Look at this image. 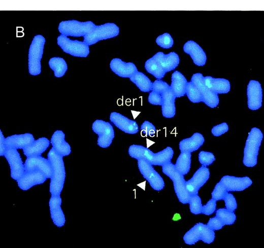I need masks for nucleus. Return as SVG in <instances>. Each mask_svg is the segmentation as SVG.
Masks as SVG:
<instances>
[{
    "mask_svg": "<svg viewBox=\"0 0 264 248\" xmlns=\"http://www.w3.org/2000/svg\"><path fill=\"white\" fill-rule=\"evenodd\" d=\"M48 159L52 168L50 178L49 192L51 196L60 195L64 187L65 171L63 157L59 155L52 148L48 153Z\"/></svg>",
    "mask_w": 264,
    "mask_h": 248,
    "instance_id": "1",
    "label": "nucleus"
},
{
    "mask_svg": "<svg viewBox=\"0 0 264 248\" xmlns=\"http://www.w3.org/2000/svg\"><path fill=\"white\" fill-rule=\"evenodd\" d=\"M263 138L261 131L256 127L249 132L243 151V163L247 167H255L257 164L258 156Z\"/></svg>",
    "mask_w": 264,
    "mask_h": 248,
    "instance_id": "2",
    "label": "nucleus"
},
{
    "mask_svg": "<svg viewBox=\"0 0 264 248\" xmlns=\"http://www.w3.org/2000/svg\"><path fill=\"white\" fill-rule=\"evenodd\" d=\"M46 39L41 35L35 36L29 45L28 53V71L30 75L37 76L42 71L43 57Z\"/></svg>",
    "mask_w": 264,
    "mask_h": 248,
    "instance_id": "3",
    "label": "nucleus"
},
{
    "mask_svg": "<svg viewBox=\"0 0 264 248\" xmlns=\"http://www.w3.org/2000/svg\"><path fill=\"white\" fill-rule=\"evenodd\" d=\"M161 167L163 173L172 181L174 191L179 201L183 204H187L190 195L186 189L184 176L176 170L172 162Z\"/></svg>",
    "mask_w": 264,
    "mask_h": 248,
    "instance_id": "4",
    "label": "nucleus"
},
{
    "mask_svg": "<svg viewBox=\"0 0 264 248\" xmlns=\"http://www.w3.org/2000/svg\"><path fill=\"white\" fill-rule=\"evenodd\" d=\"M215 238L214 231L203 223H196L184 235V242L187 245H193L199 241L207 244L212 243Z\"/></svg>",
    "mask_w": 264,
    "mask_h": 248,
    "instance_id": "5",
    "label": "nucleus"
},
{
    "mask_svg": "<svg viewBox=\"0 0 264 248\" xmlns=\"http://www.w3.org/2000/svg\"><path fill=\"white\" fill-rule=\"evenodd\" d=\"M119 34V28L115 23H105L95 25L93 28L83 37V41L90 46L100 41L116 37Z\"/></svg>",
    "mask_w": 264,
    "mask_h": 248,
    "instance_id": "6",
    "label": "nucleus"
},
{
    "mask_svg": "<svg viewBox=\"0 0 264 248\" xmlns=\"http://www.w3.org/2000/svg\"><path fill=\"white\" fill-rule=\"evenodd\" d=\"M95 25L91 21L64 20L59 23L58 30L60 34L67 37H84Z\"/></svg>",
    "mask_w": 264,
    "mask_h": 248,
    "instance_id": "7",
    "label": "nucleus"
},
{
    "mask_svg": "<svg viewBox=\"0 0 264 248\" xmlns=\"http://www.w3.org/2000/svg\"><path fill=\"white\" fill-rule=\"evenodd\" d=\"M58 46L65 53L78 57H86L89 54V45L84 41L72 40L60 34L57 38Z\"/></svg>",
    "mask_w": 264,
    "mask_h": 248,
    "instance_id": "8",
    "label": "nucleus"
},
{
    "mask_svg": "<svg viewBox=\"0 0 264 248\" xmlns=\"http://www.w3.org/2000/svg\"><path fill=\"white\" fill-rule=\"evenodd\" d=\"M93 132L98 136L97 145L103 148L109 147L115 137V132L112 125L109 122L96 119L91 126Z\"/></svg>",
    "mask_w": 264,
    "mask_h": 248,
    "instance_id": "9",
    "label": "nucleus"
},
{
    "mask_svg": "<svg viewBox=\"0 0 264 248\" xmlns=\"http://www.w3.org/2000/svg\"><path fill=\"white\" fill-rule=\"evenodd\" d=\"M139 170L154 190L160 191L165 187V182L161 176L155 170L153 166L145 160L137 161Z\"/></svg>",
    "mask_w": 264,
    "mask_h": 248,
    "instance_id": "10",
    "label": "nucleus"
},
{
    "mask_svg": "<svg viewBox=\"0 0 264 248\" xmlns=\"http://www.w3.org/2000/svg\"><path fill=\"white\" fill-rule=\"evenodd\" d=\"M190 81L200 91L204 103L211 108L217 107L219 103L218 95L205 85L204 81V76L202 73H196L193 74Z\"/></svg>",
    "mask_w": 264,
    "mask_h": 248,
    "instance_id": "11",
    "label": "nucleus"
},
{
    "mask_svg": "<svg viewBox=\"0 0 264 248\" xmlns=\"http://www.w3.org/2000/svg\"><path fill=\"white\" fill-rule=\"evenodd\" d=\"M210 176L209 169L201 166L192 176L186 180V189L190 196L198 194L200 189L207 182Z\"/></svg>",
    "mask_w": 264,
    "mask_h": 248,
    "instance_id": "12",
    "label": "nucleus"
},
{
    "mask_svg": "<svg viewBox=\"0 0 264 248\" xmlns=\"http://www.w3.org/2000/svg\"><path fill=\"white\" fill-rule=\"evenodd\" d=\"M14 148H7L4 157L10 168L11 178L17 181L25 172L24 163L23 162L20 153Z\"/></svg>",
    "mask_w": 264,
    "mask_h": 248,
    "instance_id": "13",
    "label": "nucleus"
},
{
    "mask_svg": "<svg viewBox=\"0 0 264 248\" xmlns=\"http://www.w3.org/2000/svg\"><path fill=\"white\" fill-rule=\"evenodd\" d=\"M247 106L250 110H258L262 104V89L260 82L251 80L247 86Z\"/></svg>",
    "mask_w": 264,
    "mask_h": 248,
    "instance_id": "14",
    "label": "nucleus"
},
{
    "mask_svg": "<svg viewBox=\"0 0 264 248\" xmlns=\"http://www.w3.org/2000/svg\"><path fill=\"white\" fill-rule=\"evenodd\" d=\"M25 171L37 170L42 172L47 178L52 175L51 164L48 160L41 156L27 157L24 162Z\"/></svg>",
    "mask_w": 264,
    "mask_h": 248,
    "instance_id": "15",
    "label": "nucleus"
},
{
    "mask_svg": "<svg viewBox=\"0 0 264 248\" xmlns=\"http://www.w3.org/2000/svg\"><path fill=\"white\" fill-rule=\"evenodd\" d=\"M228 192H241L250 187L252 180L248 176L237 177L226 175L220 181Z\"/></svg>",
    "mask_w": 264,
    "mask_h": 248,
    "instance_id": "16",
    "label": "nucleus"
},
{
    "mask_svg": "<svg viewBox=\"0 0 264 248\" xmlns=\"http://www.w3.org/2000/svg\"><path fill=\"white\" fill-rule=\"evenodd\" d=\"M110 120L118 129L128 134H135L139 131L137 122L122 114L112 112L110 114Z\"/></svg>",
    "mask_w": 264,
    "mask_h": 248,
    "instance_id": "17",
    "label": "nucleus"
},
{
    "mask_svg": "<svg viewBox=\"0 0 264 248\" xmlns=\"http://www.w3.org/2000/svg\"><path fill=\"white\" fill-rule=\"evenodd\" d=\"M47 178L37 170L25 171L17 180L18 187L23 191H27L34 186L45 182Z\"/></svg>",
    "mask_w": 264,
    "mask_h": 248,
    "instance_id": "18",
    "label": "nucleus"
},
{
    "mask_svg": "<svg viewBox=\"0 0 264 248\" xmlns=\"http://www.w3.org/2000/svg\"><path fill=\"white\" fill-rule=\"evenodd\" d=\"M110 68L116 75L124 78H129L138 71L135 64L125 62L119 58H114L111 60Z\"/></svg>",
    "mask_w": 264,
    "mask_h": 248,
    "instance_id": "19",
    "label": "nucleus"
},
{
    "mask_svg": "<svg viewBox=\"0 0 264 248\" xmlns=\"http://www.w3.org/2000/svg\"><path fill=\"white\" fill-rule=\"evenodd\" d=\"M62 200L60 195L51 196L49 206L50 216L53 224L57 227L63 226L65 223V218L61 205Z\"/></svg>",
    "mask_w": 264,
    "mask_h": 248,
    "instance_id": "20",
    "label": "nucleus"
},
{
    "mask_svg": "<svg viewBox=\"0 0 264 248\" xmlns=\"http://www.w3.org/2000/svg\"><path fill=\"white\" fill-rule=\"evenodd\" d=\"M183 51L189 55L193 63L197 66H204L207 61V56L203 48L192 40L187 41L183 45Z\"/></svg>",
    "mask_w": 264,
    "mask_h": 248,
    "instance_id": "21",
    "label": "nucleus"
},
{
    "mask_svg": "<svg viewBox=\"0 0 264 248\" xmlns=\"http://www.w3.org/2000/svg\"><path fill=\"white\" fill-rule=\"evenodd\" d=\"M50 143L52 148L62 157L70 155L72 152L70 145L65 140V134L60 130H57L53 133Z\"/></svg>",
    "mask_w": 264,
    "mask_h": 248,
    "instance_id": "22",
    "label": "nucleus"
},
{
    "mask_svg": "<svg viewBox=\"0 0 264 248\" xmlns=\"http://www.w3.org/2000/svg\"><path fill=\"white\" fill-rule=\"evenodd\" d=\"M174 156V150L170 146H167L157 152L150 150L145 160L153 166H163L172 162Z\"/></svg>",
    "mask_w": 264,
    "mask_h": 248,
    "instance_id": "23",
    "label": "nucleus"
},
{
    "mask_svg": "<svg viewBox=\"0 0 264 248\" xmlns=\"http://www.w3.org/2000/svg\"><path fill=\"white\" fill-rule=\"evenodd\" d=\"M167 73L174 70L179 64L180 58L175 52L165 54L161 51L152 56Z\"/></svg>",
    "mask_w": 264,
    "mask_h": 248,
    "instance_id": "24",
    "label": "nucleus"
},
{
    "mask_svg": "<svg viewBox=\"0 0 264 248\" xmlns=\"http://www.w3.org/2000/svg\"><path fill=\"white\" fill-rule=\"evenodd\" d=\"M205 85L216 94H227L230 90V83L228 80L212 76H204Z\"/></svg>",
    "mask_w": 264,
    "mask_h": 248,
    "instance_id": "25",
    "label": "nucleus"
},
{
    "mask_svg": "<svg viewBox=\"0 0 264 248\" xmlns=\"http://www.w3.org/2000/svg\"><path fill=\"white\" fill-rule=\"evenodd\" d=\"M205 138L200 133L196 132L187 138L181 140L179 143L180 152L191 153L199 149L204 144Z\"/></svg>",
    "mask_w": 264,
    "mask_h": 248,
    "instance_id": "26",
    "label": "nucleus"
},
{
    "mask_svg": "<svg viewBox=\"0 0 264 248\" xmlns=\"http://www.w3.org/2000/svg\"><path fill=\"white\" fill-rule=\"evenodd\" d=\"M35 140L31 133L15 134L6 138L7 148L23 149Z\"/></svg>",
    "mask_w": 264,
    "mask_h": 248,
    "instance_id": "27",
    "label": "nucleus"
},
{
    "mask_svg": "<svg viewBox=\"0 0 264 248\" xmlns=\"http://www.w3.org/2000/svg\"><path fill=\"white\" fill-rule=\"evenodd\" d=\"M162 104L161 113L162 116L167 118L174 117L176 114L175 99L176 97L172 91L171 88L161 94Z\"/></svg>",
    "mask_w": 264,
    "mask_h": 248,
    "instance_id": "28",
    "label": "nucleus"
},
{
    "mask_svg": "<svg viewBox=\"0 0 264 248\" xmlns=\"http://www.w3.org/2000/svg\"><path fill=\"white\" fill-rule=\"evenodd\" d=\"M50 144V141L48 138L40 137L22 149L23 154L26 158L41 156L48 148Z\"/></svg>",
    "mask_w": 264,
    "mask_h": 248,
    "instance_id": "29",
    "label": "nucleus"
},
{
    "mask_svg": "<svg viewBox=\"0 0 264 248\" xmlns=\"http://www.w3.org/2000/svg\"><path fill=\"white\" fill-rule=\"evenodd\" d=\"M188 81L186 77L179 71H175L171 76L170 88L176 97L180 98L185 95Z\"/></svg>",
    "mask_w": 264,
    "mask_h": 248,
    "instance_id": "30",
    "label": "nucleus"
},
{
    "mask_svg": "<svg viewBox=\"0 0 264 248\" xmlns=\"http://www.w3.org/2000/svg\"><path fill=\"white\" fill-rule=\"evenodd\" d=\"M129 79L142 92H150L152 90V82L143 72L137 71Z\"/></svg>",
    "mask_w": 264,
    "mask_h": 248,
    "instance_id": "31",
    "label": "nucleus"
},
{
    "mask_svg": "<svg viewBox=\"0 0 264 248\" xmlns=\"http://www.w3.org/2000/svg\"><path fill=\"white\" fill-rule=\"evenodd\" d=\"M191 163V153L180 152L174 165L176 170L184 176L189 172Z\"/></svg>",
    "mask_w": 264,
    "mask_h": 248,
    "instance_id": "32",
    "label": "nucleus"
},
{
    "mask_svg": "<svg viewBox=\"0 0 264 248\" xmlns=\"http://www.w3.org/2000/svg\"><path fill=\"white\" fill-rule=\"evenodd\" d=\"M48 65L50 68L53 71L54 76L56 78H61L63 76L68 68L64 59L58 56L50 58Z\"/></svg>",
    "mask_w": 264,
    "mask_h": 248,
    "instance_id": "33",
    "label": "nucleus"
},
{
    "mask_svg": "<svg viewBox=\"0 0 264 248\" xmlns=\"http://www.w3.org/2000/svg\"><path fill=\"white\" fill-rule=\"evenodd\" d=\"M144 67L146 71L157 79H161L167 73L152 57L145 61Z\"/></svg>",
    "mask_w": 264,
    "mask_h": 248,
    "instance_id": "34",
    "label": "nucleus"
},
{
    "mask_svg": "<svg viewBox=\"0 0 264 248\" xmlns=\"http://www.w3.org/2000/svg\"><path fill=\"white\" fill-rule=\"evenodd\" d=\"M150 149L138 144H132L128 148V155L137 161L145 160Z\"/></svg>",
    "mask_w": 264,
    "mask_h": 248,
    "instance_id": "35",
    "label": "nucleus"
},
{
    "mask_svg": "<svg viewBox=\"0 0 264 248\" xmlns=\"http://www.w3.org/2000/svg\"><path fill=\"white\" fill-rule=\"evenodd\" d=\"M216 215L225 225H232L236 220V215L234 211L225 208H219L215 211Z\"/></svg>",
    "mask_w": 264,
    "mask_h": 248,
    "instance_id": "36",
    "label": "nucleus"
},
{
    "mask_svg": "<svg viewBox=\"0 0 264 248\" xmlns=\"http://www.w3.org/2000/svg\"><path fill=\"white\" fill-rule=\"evenodd\" d=\"M185 95L189 100L193 103L203 102V98L197 87L190 81L188 82Z\"/></svg>",
    "mask_w": 264,
    "mask_h": 248,
    "instance_id": "37",
    "label": "nucleus"
},
{
    "mask_svg": "<svg viewBox=\"0 0 264 248\" xmlns=\"http://www.w3.org/2000/svg\"><path fill=\"white\" fill-rule=\"evenodd\" d=\"M190 211L193 214H202L203 205L201 197L197 195L190 196L188 203Z\"/></svg>",
    "mask_w": 264,
    "mask_h": 248,
    "instance_id": "38",
    "label": "nucleus"
},
{
    "mask_svg": "<svg viewBox=\"0 0 264 248\" xmlns=\"http://www.w3.org/2000/svg\"><path fill=\"white\" fill-rule=\"evenodd\" d=\"M155 42L159 47L164 49L170 48L174 44V40L172 36L168 33H163L158 36Z\"/></svg>",
    "mask_w": 264,
    "mask_h": 248,
    "instance_id": "39",
    "label": "nucleus"
},
{
    "mask_svg": "<svg viewBox=\"0 0 264 248\" xmlns=\"http://www.w3.org/2000/svg\"><path fill=\"white\" fill-rule=\"evenodd\" d=\"M198 159L201 166L205 167L211 165L215 160V156L212 152L204 150L200 151Z\"/></svg>",
    "mask_w": 264,
    "mask_h": 248,
    "instance_id": "40",
    "label": "nucleus"
},
{
    "mask_svg": "<svg viewBox=\"0 0 264 248\" xmlns=\"http://www.w3.org/2000/svg\"><path fill=\"white\" fill-rule=\"evenodd\" d=\"M228 192L222 184L219 181L214 187L211 193V198L216 200H223Z\"/></svg>",
    "mask_w": 264,
    "mask_h": 248,
    "instance_id": "41",
    "label": "nucleus"
},
{
    "mask_svg": "<svg viewBox=\"0 0 264 248\" xmlns=\"http://www.w3.org/2000/svg\"><path fill=\"white\" fill-rule=\"evenodd\" d=\"M225 208L227 209L235 211L237 209L238 204L236 199L233 194L227 193L224 199Z\"/></svg>",
    "mask_w": 264,
    "mask_h": 248,
    "instance_id": "42",
    "label": "nucleus"
},
{
    "mask_svg": "<svg viewBox=\"0 0 264 248\" xmlns=\"http://www.w3.org/2000/svg\"><path fill=\"white\" fill-rule=\"evenodd\" d=\"M143 134L147 136H152L156 133V128L153 124L148 120L144 121L140 126Z\"/></svg>",
    "mask_w": 264,
    "mask_h": 248,
    "instance_id": "43",
    "label": "nucleus"
},
{
    "mask_svg": "<svg viewBox=\"0 0 264 248\" xmlns=\"http://www.w3.org/2000/svg\"><path fill=\"white\" fill-rule=\"evenodd\" d=\"M170 88V85L161 79H156L152 82V90L162 94Z\"/></svg>",
    "mask_w": 264,
    "mask_h": 248,
    "instance_id": "44",
    "label": "nucleus"
},
{
    "mask_svg": "<svg viewBox=\"0 0 264 248\" xmlns=\"http://www.w3.org/2000/svg\"><path fill=\"white\" fill-rule=\"evenodd\" d=\"M216 210V201L211 198L205 205H203L202 214L210 215L215 212Z\"/></svg>",
    "mask_w": 264,
    "mask_h": 248,
    "instance_id": "45",
    "label": "nucleus"
},
{
    "mask_svg": "<svg viewBox=\"0 0 264 248\" xmlns=\"http://www.w3.org/2000/svg\"><path fill=\"white\" fill-rule=\"evenodd\" d=\"M228 130V124L223 122L214 126L211 129V133L214 136L218 137L226 133Z\"/></svg>",
    "mask_w": 264,
    "mask_h": 248,
    "instance_id": "46",
    "label": "nucleus"
},
{
    "mask_svg": "<svg viewBox=\"0 0 264 248\" xmlns=\"http://www.w3.org/2000/svg\"><path fill=\"white\" fill-rule=\"evenodd\" d=\"M206 225L214 231L219 230L224 226L223 224L216 216L211 218Z\"/></svg>",
    "mask_w": 264,
    "mask_h": 248,
    "instance_id": "47",
    "label": "nucleus"
},
{
    "mask_svg": "<svg viewBox=\"0 0 264 248\" xmlns=\"http://www.w3.org/2000/svg\"><path fill=\"white\" fill-rule=\"evenodd\" d=\"M148 101L152 105L161 106L162 104L161 94L151 90L148 97Z\"/></svg>",
    "mask_w": 264,
    "mask_h": 248,
    "instance_id": "48",
    "label": "nucleus"
},
{
    "mask_svg": "<svg viewBox=\"0 0 264 248\" xmlns=\"http://www.w3.org/2000/svg\"><path fill=\"white\" fill-rule=\"evenodd\" d=\"M7 149L6 143V138L4 137L3 132L0 131V156H4Z\"/></svg>",
    "mask_w": 264,
    "mask_h": 248,
    "instance_id": "49",
    "label": "nucleus"
}]
</instances>
